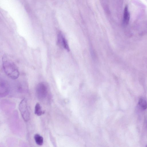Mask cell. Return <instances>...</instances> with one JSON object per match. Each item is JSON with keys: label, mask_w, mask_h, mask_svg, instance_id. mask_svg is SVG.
<instances>
[{"label": "cell", "mask_w": 147, "mask_h": 147, "mask_svg": "<svg viewBox=\"0 0 147 147\" xmlns=\"http://www.w3.org/2000/svg\"><path fill=\"white\" fill-rule=\"evenodd\" d=\"M34 139L36 143L39 146L42 145L44 143L43 137L39 134H36L34 136Z\"/></svg>", "instance_id": "cell-7"}, {"label": "cell", "mask_w": 147, "mask_h": 147, "mask_svg": "<svg viewBox=\"0 0 147 147\" xmlns=\"http://www.w3.org/2000/svg\"><path fill=\"white\" fill-rule=\"evenodd\" d=\"M37 97L40 100H43L47 96L48 93V88L44 83H39L37 85L36 89Z\"/></svg>", "instance_id": "cell-3"}, {"label": "cell", "mask_w": 147, "mask_h": 147, "mask_svg": "<svg viewBox=\"0 0 147 147\" xmlns=\"http://www.w3.org/2000/svg\"><path fill=\"white\" fill-rule=\"evenodd\" d=\"M130 15L129 13L128 7L126 6L124 9V23L126 24H128L129 23L130 20Z\"/></svg>", "instance_id": "cell-5"}, {"label": "cell", "mask_w": 147, "mask_h": 147, "mask_svg": "<svg viewBox=\"0 0 147 147\" xmlns=\"http://www.w3.org/2000/svg\"><path fill=\"white\" fill-rule=\"evenodd\" d=\"M21 116L25 122H28L30 119L29 111L27 100L24 98L21 102L19 106Z\"/></svg>", "instance_id": "cell-2"}, {"label": "cell", "mask_w": 147, "mask_h": 147, "mask_svg": "<svg viewBox=\"0 0 147 147\" xmlns=\"http://www.w3.org/2000/svg\"><path fill=\"white\" fill-rule=\"evenodd\" d=\"M140 106L143 109L147 108V102L146 100L143 98H140L138 101Z\"/></svg>", "instance_id": "cell-8"}, {"label": "cell", "mask_w": 147, "mask_h": 147, "mask_svg": "<svg viewBox=\"0 0 147 147\" xmlns=\"http://www.w3.org/2000/svg\"><path fill=\"white\" fill-rule=\"evenodd\" d=\"M3 67L5 74L10 78L15 80L19 77L20 73L18 67L7 55L3 56Z\"/></svg>", "instance_id": "cell-1"}, {"label": "cell", "mask_w": 147, "mask_h": 147, "mask_svg": "<svg viewBox=\"0 0 147 147\" xmlns=\"http://www.w3.org/2000/svg\"><path fill=\"white\" fill-rule=\"evenodd\" d=\"M44 113L42 109V107L40 104L37 103L35 107L34 113L37 116H40Z\"/></svg>", "instance_id": "cell-6"}, {"label": "cell", "mask_w": 147, "mask_h": 147, "mask_svg": "<svg viewBox=\"0 0 147 147\" xmlns=\"http://www.w3.org/2000/svg\"><path fill=\"white\" fill-rule=\"evenodd\" d=\"M57 43L68 51H70L69 48L68 42L63 34L61 32H59L58 35Z\"/></svg>", "instance_id": "cell-4"}]
</instances>
